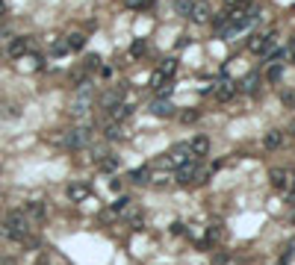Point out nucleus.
Returning <instances> with one entry per match:
<instances>
[{
  "label": "nucleus",
  "mask_w": 295,
  "mask_h": 265,
  "mask_svg": "<svg viewBox=\"0 0 295 265\" xmlns=\"http://www.w3.org/2000/svg\"><path fill=\"white\" fill-rule=\"evenodd\" d=\"M210 177V171L207 168H201L198 165V159H189L186 165H180L177 168V183L180 186H189V183H204Z\"/></svg>",
  "instance_id": "obj_1"
},
{
  "label": "nucleus",
  "mask_w": 295,
  "mask_h": 265,
  "mask_svg": "<svg viewBox=\"0 0 295 265\" xmlns=\"http://www.w3.org/2000/svg\"><path fill=\"white\" fill-rule=\"evenodd\" d=\"M89 139H92V133H89L86 127H71V130L62 133V139H56V142L65 145L68 150H83V147L89 145Z\"/></svg>",
  "instance_id": "obj_2"
},
{
  "label": "nucleus",
  "mask_w": 295,
  "mask_h": 265,
  "mask_svg": "<svg viewBox=\"0 0 295 265\" xmlns=\"http://www.w3.org/2000/svg\"><path fill=\"white\" fill-rule=\"evenodd\" d=\"M275 38H278V32H275V29H269V32H263V35H254L248 47H251L254 53H263V56H266V53L275 47Z\"/></svg>",
  "instance_id": "obj_3"
},
{
  "label": "nucleus",
  "mask_w": 295,
  "mask_h": 265,
  "mask_svg": "<svg viewBox=\"0 0 295 265\" xmlns=\"http://www.w3.org/2000/svg\"><path fill=\"white\" fill-rule=\"evenodd\" d=\"M89 106H92V88H80L77 91V97L71 100V115H86L89 112Z\"/></svg>",
  "instance_id": "obj_4"
},
{
  "label": "nucleus",
  "mask_w": 295,
  "mask_h": 265,
  "mask_svg": "<svg viewBox=\"0 0 295 265\" xmlns=\"http://www.w3.org/2000/svg\"><path fill=\"white\" fill-rule=\"evenodd\" d=\"M269 180H272V186H275L278 192H284V195H290V192H293L290 171H284V168H272V171H269Z\"/></svg>",
  "instance_id": "obj_5"
},
{
  "label": "nucleus",
  "mask_w": 295,
  "mask_h": 265,
  "mask_svg": "<svg viewBox=\"0 0 295 265\" xmlns=\"http://www.w3.org/2000/svg\"><path fill=\"white\" fill-rule=\"evenodd\" d=\"M65 192H68V201H71V204H83V201L92 195V186H89V183H68Z\"/></svg>",
  "instance_id": "obj_6"
},
{
  "label": "nucleus",
  "mask_w": 295,
  "mask_h": 265,
  "mask_svg": "<svg viewBox=\"0 0 295 265\" xmlns=\"http://www.w3.org/2000/svg\"><path fill=\"white\" fill-rule=\"evenodd\" d=\"M27 50H30V38H24V35L9 38V44H6V56H9V59H18V56H24Z\"/></svg>",
  "instance_id": "obj_7"
},
{
  "label": "nucleus",
  "mask_w": 295,
  "mask_h": 265,
  "mask_svg": "<svg viewBox=\"0 0 295 265\" xmlns=\"http://www.w3.org/2000/svg\"><path fill=\"white\" fill-rule=\"evenodd\" d=\"M24 215H27L30 221H41V218H47V206H44L41 201H27V204H24Z\"/></svg>",
  "instance_id": "obj_8"
},
{
  "label": "nucleus",
  "mask_w": 295,
  "mask_h": 265,
  "mask_svg": "<svg viewBox=\"0 0 295 265\" xmlns=\"http://www.w3.org/2000/svg\"><path fill=\"white\" fill-rule=\"evenodd\" d=\"M118 103H124V86H115L112 91H106L103 97H100V106L109 112L112 106H118Z\"/></svg>",
  "instance_id": "obj_9"
},
{
  "label": "nucleus",
  "mask_w": 295,
  "mask_h": 265,
  "mask_svg": "<svg viewBox=\"0 0 295 265\" xmlns=\"http://www.w3.org/2000/svg\"><path fill=\"white\" fill-rule=\"evenodd\" d=\"M189 153H192V159L207 156V153H210V139H207V136H195V139L189 142Z\"/></svg>",
  "instance_id": "obj_10"
},
{
  "label": "nucleus",
  "mask_w": 295,
  "mask_h": 265,
  "mask_svg": "<svg viewBox=\"0 0 295 265\" xmlns=\"http://www.w3.org/2000/svg\"><path fill=\"white\" fill-rule=\"evenodd\" d=\"M263 147H266V150H278V147H284V133H281V130H269V133L263 136Z\"/></svg>",
  "instance_id": "obj_11"
},
{
  "label": "nucleus",
  "mask_w": 295,
  "mask_h": 265,
  "mask_svg": "<svg viewBox=\"0 0 295 265\" xmlns=\"http://www.w3.org/2000/svg\"><path fill=\"white\" fill-rule=\"evenodd\" d=\"M207 15H210V6L201 0V3H192V9H189V18L195 21V24H204L207 21Z\"/></svg>",
  "instance_id": "obj_12"
},
{
  "label": "nucleus",
  "mask_w": 295,
  "mask_h": 265,
  "mask_svg": "<svg viewBox=\"0 0 295 265\" xmlns=\"http://www.w3.org/2000/svg\"><path fill=\"white\" fill-rule=\"evenodd\" d=\"M151 112H154L157 118H168V115H174V103H171V100H154Z\"/></svg>",
  "instance_id": "obj_13"
},
{
  "label": "nucleus",
  "mask_w": 295,
  "mask_h": 265,
  "mask_svg": "<svg viewBox=\"0 0 295 265\" xmlns=\"http://www.w3.org/2000/svg\"><path fill=\"white\" fill-rule=\"evenodd\" d=\"M130 115H133V106H130V103H118V106H112V109H109V118H112L115 124H118V121H124V118H130Z\"/></svg>",
  "instance_id": "obj_14"
},
{
  "label": "nucleus",
  "mask_w": 295,
  "mask_h": 265,
  "mask_svg": "<svg viewBox=\"0 0 295 265\" xmlns=\"http://www.w3.org/2000/svg\"><path fill=\"white\" fill-rule=\"evenodd\" d=\"M65 47H68V50H83V47H86V35H83V32L65 35Z\"/></svg>",
  "instance_id": "obj_15"
},
{
  "label": "nucleus",
  "mask_w": 295,
  "mask_h": 265,
  "mask_svg": "<svg viewBox=\"0 0 295 265\" xmlns=\"http://www.w3.org/2000/svg\"><path fill=\"white\" fill-rule=\"evenodd\" d=\"M281 77H284V62H272L266 68V80L269 83H281Z\"/></svg>",
  "instance_id": "obj_16"
},
{
  "label": "nucleus",
  "mask_w": 295,
  "mask_h": 265,
  "mask_svg": "<svg viewBox=\"0 0 295 265\" xmlns=\"http://www.w3.org/2000/svg\"><path fill=\"white\" fill-rule=\"evenodd\" d=\"M236 94V86L233 83H222L219 88H216V100H230Z\"/></svg>",
  "instance_id": "obj_17"
},
{
  "label": "nucleus",
  "mask_w": 295,
  "mask_h": 265,
  "mask_svg": "<svg viewBox=\"0 0 295 265\" xmlns=\"http://www.w3.org/2000/svg\"><path fill=\"white\" fill-rule=\"evenodd\" d=\"M130 180L139 183V186H148V183H151V168H136V171H130Z\"/></svg>",
  "instance_id": "obj_18"
},
{
  "label": "nucleus",
  "mask_w": 295,
  "mask_h": 265,
  "mask_svg": "<svg viewBox=\"0 0 295 265\" xmlns=\"http://www.w3.org/2000/svg\"><path fill=\"white\" fill-rule=\"evenodd\" d=\"M257 86H260V74H257V71H254V74H248V77H245V80H242V86H239V88H242V91H248V94H251V91H257Z\"/></svg>",
  "instance_id": "obj_19"
},
{
  "label": "nucleus",
  "mask_w": 295,
  "mask_h": 265,
  "mask_svg": "<svg viewBox=\"0 0 295 265\" xmlns=\"http://www.w3.org/2000/svg\"><path fill=\"white\" fill-rule=\"evenodd\" d=\"M121 136H124V130H121V124H115V121H112V124L106 127V139L112 142V139H121Z\"/></svg>",
  "instance_id": "obj_20"
},
{
  "label": "nucleus",
  "mask_w": 295,
  "mask_h": 265,
  "mask_svg": "<svg viewBox=\"0 0 295 265\" xmlns=\"http://www.w3.org/2000/svg\"><path fill=\"white\" fill-rule=\"evenodd\" d=\"M100 168H103V171H118V156H106V159H100Z\"/></svg>",
  "instance_id": "obj_21"
},
{
  "label": "nucleus",
  "mask_w": 295,
  "mask_h": 265,
  "mask_svg": "<svg viewBox=\"0 0 295 265\" xmlns=\"http://www.w3.org/2000/svg\"><path fill=\"white\" fill-rule=\"evenodd\" d=\"M174 9H177V15H186V18H189V9H192V0H174Z\"/></svg>",
  "instance_id": "obj_22"
},
{
  "label": "nucleus",
  "mask_w": 295,
  "mask_h": 265,
  "mask_svg": "<svg viewBox=\"0 0 295 265\" xmlns=\"http://www.w3.org/2000/svg\"><path fill=\"white\" fill-rule=\"evenodd\" d=\"M174 68H177V59H165V65L160 68V74H163V77H171V74H174Z\"/></svg>",
  "instance_id": "obj_23"
},
{
  "label": "nucleus",
  "mask_w": 295,
  "mask_h": 265,
  "mask_svg": "<svg viewBox=\"0 0 295 265\" xmlns=\"http://www.w3.org/2000/svg\"><path fill=\"white\" fill-rule=\"evenodd\" d=\"M127 206H130V198H118V201L112 204V212H118V215H121V212H127Z\"/></svg>",
  "instance_id": "obj_24"
},
{
  "label": "nucleus",
  "mask_w": 295,
  "mask_h": 265,
  "mask_svg": "<svg viewBox=\"0 0 295 265\" xmlns=\"http://www.w3.org/2000/svg\"><path fill=\"white\" fill-rule=\"evenodd\" d=\"M145 50H148V44H145V38H139V41H133V47H130V53H133V56H142Z\"/></svg>",
  "instance_id": "obj_25"
},
{
  "label": "nucleus",
  "mask_w": 295,
  "mask_h": 265,
  "mask_svg": "<svg viewBox=\"0 0 295 265\" xmlns=\"http://www.w3.org/2000/svg\"><path fill=\"white\" fill-rule=\"evenodd\" d=\"M281 100H284V106H295V91H284Z\"/></svg>",
  "instance_id": "obj_26"
},
{
  "label": "nucleus",
  "mask_w": 295,
  "mask_h": 265,
  "mask_svg": "<svg viewBox=\"0 0 295 265\" xmlns=\"http://www.w3.org/2000/svg\"><path fill=\"white\" fill-rule=\"evenodd\" d=\"M98 65H100V59H98V56H89V59H86V68H89V71H92V68H98Z\"/></svg>",
  "instance_id": "obj_27"
},
{
  "label": "nucleus",
  "mask_w": 295,
  "mask_h": 265,
  "mask_svg": "<svg viewBox=\"0 0 295 265\" xmlns=\"http://www.w3.org/2000/svg\"><path fill=\"white\" fill-rule=\"evenodd\" d=\"M180 118H183V121H186V124H189V121H198V112H183V115H180Z\"/></svg>",
  "instance_id": "obj_28"
},
{
  "label": "nucleus",
  "mask_w": 295,
  "mask_h": 265,
  "mask_svg": "<svg viewBox=\"0 0 295 265\" xmlns=\"http://www.w3.org/2000/svg\"><path fill=\"white\" fill-rule=\"evenodd\" d=\"M210 239H222V230H219V227H210Z\"/></svg>",
  "instance_id": "obj_29"
},
{
  "label": "nucleus",
  "mask_w": 295,
  "mask_h": 265,
  "mask_svg": "<svg viewBox=\"0 0 295 265\" xmlns=\"http://www.w3.org/2000/svg\"><path fill=\"white\" fill-rule=\"evenodd\" d=\"M290 251H295V239H293V242H290Z\"/></svg>",
  "instance_id": "obj_30"
},
{
  "label": "nucleus",
  "mask_w": 295,
  "mask_h": 265,
  "mask_svg": "<svg viewBox=\"0 0 295 265\" xmlns=\"http://www.w3.org/2000/svg\"><path fill=\"white\" fill-rule=\"evenodd\" d=\"M290 133H293V136H295V121H293V127H290Z\"/></svg>",
  "instance_id": "obj_31"
},
{
  "label": "nucleus",
  "mask_w": 295,
  "mask_h": 265,
  "mask_svg": "<svg viewBox=\"0 0 295 265\" xmlns=\"http://www.w3.org/2000/svg\"><path fill=\"white\" fill-rule=\"evenodd\" d=\"M228 3H245V0H228Z\"/></svg>",
  "instance_id": "obj_32"
}]
</instances>
